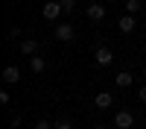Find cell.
Here are the masks:
<instances>
[{"label": "cell", "mask_w": 146, "mask_h": 129, "mask_svg": "<svg viewBox=\"0 0 146 129\" xmlns=\"http://www.w3.org/2000/svg\"><path fill=\"white\" fill-rule=\"evenodd\" d=\"M111 126H117V129H131V126H135V114H131L129 109H120V112L114 114Z\"/></svg>", "instance_id": "cell-1"}, {"label": "cell", "mask_w": 146, "mask_h": 129, "mask_svg": "<svg viewBox=\"0 0 146 129\" xmlns=\"http://www.w3.org/2000/svg\"><path fill=\"white\" fill-rule=\"evenodd\" d=\"M41 15H44L47 21H58L64 12H62V6H58V0H47V3L41 6Z\"/></svg>", "instance_id": "cell-2"}, {"label": "cell", "mask_w": 146, "mask_h": 129, "mask_svg": "<svg viewBox=\"0 0 146 129\" xmlns=\"http://www.w3.org/2000/svg\"><path fill=\"white\" fill-rule=\"evenodd\" d=\"M94 62L100 65V68H108L114 62V53H111V47H96L94 50Z\"/></svg>", "instance_id": "cell-3"}, {"label": "cell", "mask_w": 146, "mask_h": 129, "mask_svg": "<svg viewBox=\"0 0 146 129\" xmlns=\"http://www.w3.org/2000/svg\"><path fill=\"white\" fill-rule=\"evenodd\" d=\"M53 35H56V41H73V35H76V29L70 27V23H56V29H53Z\"/></svg>", "instance_id": "cell-4"}, {"label": "cell", "mask_w": 146, "mask_h": 129, "mask_svg": "<svg viewBox=\"0 0 146 129\" xmlns=\"http://www.w3.org/2000/svg\"><path fill=\"white\" fill-rule=\"evenodd\" d=\"M3 82H6V85H18V82H21V68L18 65H6L3 68Z\"/></svg>", "instance_id": "cell-5"}, {"label": "cell", "mask_w": 146, "mask_h": 129, "mask_svg": "<svg viewBox=\"0 0 146 129\" xmlns=\"http://www.w3.org/2000/svg\"><path fill=\"white\" fill-rule=\"evenodd\" d=\"M102 18H105V6H102V3H96V0H94V3H88V21L100 23Z\"/></svg>", "instance_id": "cell-6"}, {"label": "cell", "mask_w": 146, "mask_h": 129, "mask_svg": "<svg viewBox=\"0 0 146 129\" xmlns=\"http://www.w3.org/2000/svg\"><path fill=\"white\" fill-rule=\"evenodd\" d=\"M94 106H96V109H111V106H114V97H111V94H108V91H100V94H96V97H94Z\"/></svg>", "instance_id": "cell-7"}, {"label": "cell", "mask_w": 146, "mask_h": 129, "mask_svg": "<svg viewBox=\"0 0 146 129\" xmlns=\"http://www.w3.org/2000/svg\"><path fill=\"white\" fill-rule=\"evenodd\" d=\"M18 50H21L23 56H29V59H32V56H38V41H35V38H23Z\"/></svg>", "instance_id": "cell-8"}, {"label": "cell", "mask_w": 146, "mask_h": 129, "mask_svg": "<svg viewBox=\"0 0 146 129\" xmlns=\"http://www.w3.org/2000/svg\"><path fill=\"white\" fill-rule=\"evenodd\" d=\"M114 82H117V88H131L135 85V76H131L129 70H120V74L114 76Z\"/></svg>", "instance_id": "cell-9"}, {"label": "cell", "mask_w": 146, "mask_h": 129, "mask_svg": "<svg viewBox=\"0 0 146 129\" xmlns=\"http://www.w3.org/2000/svg\"><path fill=\"white\" fill-rule=\"evenodd\" d=\"M117 27H120V32H135V27H137V18H135V15H123Z\"/></svg>", "instance_id": "cell-10"}, {"label": "cell", "mask_w": 146, "mask_h": 129, "mask_svg": "<svg viewBox=\"0 0 146 129\" xmlns=\"http://www.w3.org/2000/svg\"><path fill=\"white\" fill-rule=\"evenodd\" d=\"M44 68H47V59L44 56H32L29 59V70H32V74H44Z\"/></svg>", "instance_id": "cell-11"}, {"label": "cell", "mask_w": 146, "mask_h": 129, "mask_svg": "<svg viewBox=\"0 0 146 129\" xmlns=\"http://www.w3.org/2000/svg\"><path fill=\"white\" fill-rule=\"evenodd\" d=\"M140 12V0H126V15H137Z\"/></svg>", "instance_id": "cell-12"}, {"label": "cell", "mask_w": 146, "mask_h": 129, "mask_svg": "<svg viewBox=\"0 0 146 129\" xmlns=\"http://www.w3.org/2000/svg\"><path fill=\"white\" fill-rule=\"evenodd\" d=\"M58 6H62L64 15H70V12H76V0H58Z\"/></svg>", "instance_id": "cell-13"}, {"label": "cell", "mask_w": 146, "mask_h": 129, "mask_svg": "<svg viewBox=\"0 0 146 129\" xmlns=\"http://www.w3.org/2000/svg\"><path fill=\"white\" fill-rule=\"evenodd\" d=\"M53 129H73V123L67 117H58V120H53Z\"/></svg>", "instance_id": "cell-14"}, {"label": "cell", "mask_w": 146, "mask_h": 129, "mask_svg": "<svg viewBox=\"0 0 146 129\" xmlns=\"http://www.w3.org/2000/svg\"><path fill=\"white\" fill-rule=\"evenodd\" d=\"M6 38H9V41H18V38H21V27H9Z\"/></svg>", "instance_id": "cell-15"}, {"label": "cell", "mask_w": 146, "mask_h": 129, "mask_svg": "<svg viewBox=\"0 0 146 129\" xmlns=\"http://www.w3.org/2000/svg\"><path fill=\"white\" fill-rule=\"evenodd\" d=\"M21 126H23V117H21V114H15V117L9 120V129H21Z\"/></svg>", "instance_id": "cell-16"}, {"label": "cell", "mask_w": 146, "mask_h": 129, "mask_svg": "<svg viewBox=\"0 0 146 129\" xmlns=\"http://www.w3.org/2000/svg\"><path fill=\"white\" fill-rule=\"evenodd\" d=\"M32 129H53V123L50 120H44V117H38V120H35V126Z\"/></svg>", "instance_id": "cell-17"}, {"label": "cell", "mask_w": 146, "mask_h": 129, "mask_svg": "<svg viewBox=\"0 0 146 129\" xmlns=\"http://www.w3.org/2000/svg\"><path fill=\"white\" fill-rule=\"evenodd\" d=\"M137 100H140V103H146V85H140V88H137Z\"/></svg>", "instance_id": "cell-18"}, {"label": "cell", "mask_w": 146, "mask_h": 129, "mask_svg": "<svg viewBox=\"0 0 146 129\" xmlns=\"http://www.w3.org/2000/svg\"><path fill=\"white\" fill-rule=\"evenodd\" d=\"M94 129H108V123H96V126H94Z\"/></svg>", "instance_id": "cell-19"}, {"label": "cell", "mask_w": 146, "mask_h": 129, "mask_svg": "<svg viewBox=\"0 0 146 129\" xmlns=\"http://www.w3.org/2000/svg\"><path fill=\"white\" fill-rule=\"evenodd\" d=\"M143 76H146V68H143Z\"/></svg>", "instance_id": "cell-20"}, {"label": "cell", "mask_w": 146, "mask_h": 129, "mask_svg": "<svg viewBox=\"0 0 146 129\" xmlns=\"http://www.w3.org/2000/svg\"><path fill=\"white\" fill-rule=\"evenodd\" d=\"M91 3H94V0H91Z\"/></svg>", "instance_id": "cell-21"}]
</instances>
